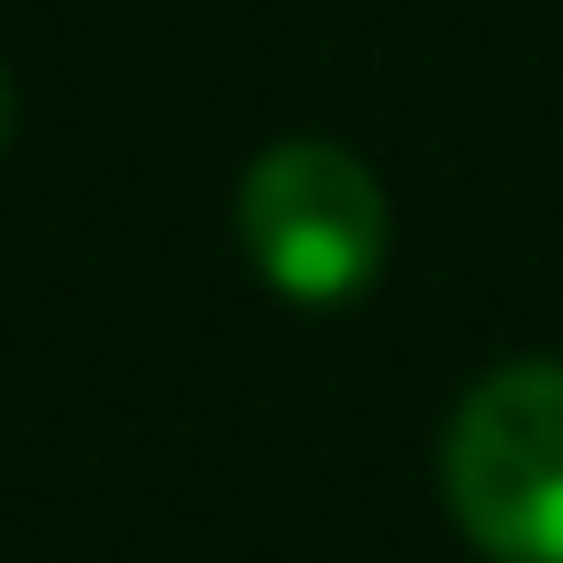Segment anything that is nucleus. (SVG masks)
I'll return each mask as SVG.
<instances>
[{
	"instance_id": "1",
	"label": "nucleus",
	"mask_w": 563,
	"mask_h": 563,
	"mask_svg": "<svg viewBox=\"0 0 563 563\" xmlns=\"http://www.w3.org/2000/svg\"><path fill=\"white\" fill-rule=\"evenodd\" d=\"M440 481L489 563H563V365H497L464 389Z\"/></svg>"
},
{
	"instance_id": "2",
	"label": "nucleus",
	"mask_w": 563,
	"mask_h": 563,
	"mask_svg": "<svg viewBox=\"0 0 563 563\" xmlns=\"http://www.w3.org/2000/svg\"><path fill=\"white\" fill-rule=\"evenodd\" d=\"M241 249L290 307L356 299L389 257V199L340 141H274L241 175Z\"/></svg>"
},
{
	"instance_id": "3",
	"label": "nucleus",
	"mask_w": 563,
	"mask_h": 563,
	"mask_svg": "<svg viewBox=\"0 0 563 563\" xmlns=\"http://www.w3.org/2000/svg\"><path fill=\"white\" fill-rule=\"evenodd\" d=\"M9 124H18V91H9V75H0V150H9Z\"/></svg>"
}]
</instances>
